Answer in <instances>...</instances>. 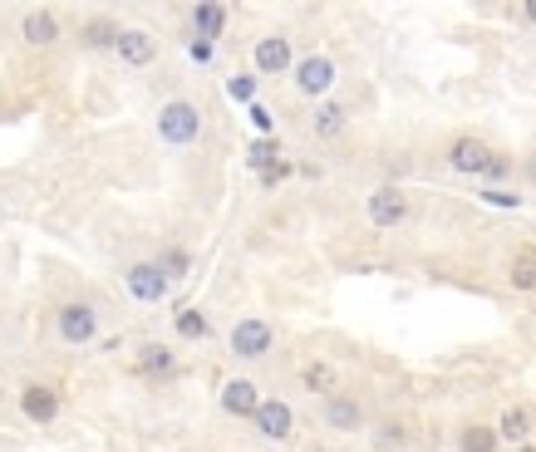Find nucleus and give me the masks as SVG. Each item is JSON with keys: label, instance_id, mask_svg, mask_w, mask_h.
Returning <instances> with one entry per match:
<instances>
[{"label": "nucleus", "instance_id": "obj_32", "mask_svg": "<svg viewBox=\"0 0 536 452\" xmlns=\"http://www.w3.org/2000/svg\"><path fill=\"white\" fill-rule=\"evenodd\" d=\"M521 15H527V20H531V25H536V0H531V5H527V10H521Z\"/></svg>", "mask_w": 536, "mask_h": 452}, {"label": "nucleus", "instance_id": "obj_5", "mask_svg": "<svg viewBox=\"0 0 536 452\" xmlns=\"http://www.w3.org/2000/svg\"><path fill=\"white\" fill-rule=\"evenodd\" d=\"M296 89L306 94V99H325V94L335 89V59L330 55H306L296 65Z\"/></svg>", "mask_w": 536, "mask_h": 452}, {"label": "nucleus", "instance_id": "obj_10", "mask_svg": "<svg viewBox=\"0 0 536 452\" xmlns=\"http://www.w3.org/2000/svg\"><path fill=\"white\" fill-rule=\"evenodd\" d=\"M320 418H325V427H335V433H359V427H364V408L349 394H330L320 403Z\"/></svg>", "mask_w": 536, "mask_h": 452}, {"label": "nucleus", "instance_id": "obj_3", "mask_svg": "<svg viewBox=\"0 0 536 452\" xmlns=\"http://www.w3.org/2000/svg\"><path fill=\"white\" fill-rule=\"evenodd\" d=\"M227 345H231L237 359H266L271 345H276V335H271V325H266V320H237Z\"/></svg>", "mask_w": 536, "mask_h": 452}, {"label": "nucleus", "instance_id": "obj_25", "mask_svg": "<svg viewBox=\"0 0 536 452\" xmlns=\"http://www.w3.org/2000/svg\"><path fill=\"white\" fill-rule=\"evenodd\" d=\"M157 266H163L167 280H173V276H187V271H192V256L173 246V251H163V261H157Z\"/></svg>", "mask_w": 536, "mask_h": 452}, {"label": "nucleus", "instance_id": "obj_9", "mask_svg": "<svg viewBox=\"0 0 536 452\" xmlns=\"http://www.w3.org/2000/svg\"><path fill=\"white\" fill-rule=\"evenodd\" d=\"M128 296L133 300H143V305H157L167 296V271L157 261H138V266H128Z\"/></svg>", "mask_w": 536, "mask_h": 452}, {"label": "nucleus", "instance_id": "obj_19", "mask_svg": "<svg viewBox=\"0 0 536 452\" xmlns=\"http://www.w3.org/2000/svg\"><path fill=\"white\" fill-rule=\"evenodd\" d=\"M20 35H25L30 45H50L55 40V15H50V10H30L25 25H20Z\"/></svg>", "mask_w": 536, "mask_h": 452}, {"label": "nucleus", "instance_id": "obj_16", "mask_svg": "<svg viewBox=\"0 0 536 452\" xmlns=\"http://www.w3.org/2000/svg\"><path fill=\"white\" fill-rule=\"evenodd\" d=\"M310 128H315V138H339V133H345V108H339L335 99H325L320 108H315Z\"/></svg>", "mask_w": 536, "mask_h": 452}, {"label": "nucleus", "instance_id": "obj_30", "mask_svg": "<svg viewBox=\"0 0 536 452\" xmlns=\"http://www.w3.org/2000/svg\"><path fill=\"white\" fill-rule=\"evenodd\" d=\"M251 124H256V128H261V133H271V114H266V108H261V104H251Z\"/></svg>", "mask_w": 536, "mask_h": 452}, {"label": "nucleus", "instance_id": "obj_20", "mask_svg": "<svg viewBox=\"0 0 536 452\" xmlns=\"http://www.w3.org/2000/svg\"><path fill=\"white\" fill-rule=\"evenodd\" d=\"M118 25H108V20H94L89 30H84V45H89V50H118Z\"/></svg>", "mask_w": 536, "mask_h": 452}, {"label": "nucleus", "instance_id": "obj_31", "mask_svg": "<svg viewBox=\"0 0 536 452\" xmlns=\"http://www.w3.org/2000/svg\"><path fill=\"white\" fill-rule=\"evenodd\" d=\"M192 59L207 65V59H212V40H192Z\"/></svg>", "mask_w": 536, "mask_h": 452}, {"label": "nucleus", "instance_id": "obj_26", "mask_svg": "<svg viewBox=\"0 0 536 452\" xmlns=\"http://www.w3.org/2000/svg\"><path fill=\"white\" fill-rule=\"evenodd\" d=\"M227 94H231V99H241V104H251V99H256V79H247V75H237V79H231V84H227Z\"/></svg>", "mask_w": 536, "mask_h": 452}, {"label": "nucleus", "instance_id": "obj_8", "mask_svg": "<svg viewBox=\"0 0 536 452\" xmlns=\"http://www.w3.org/2000/svg\"><path fill=\"white\" fill-rule=\"evenodd\" d=\"M251 59H256L261 75H290V69H296V50H290L286 35H261L256 50H251Z\"/></svg>", "mask_w": 536, "mask_h": 452}, {"label": "nucleus", "instance_id": "obj_2", "mask_svg": "<svg viewBox=\"0 0 536 452\" xmlns=\"http://www.w3.org/2000/svg\"><path fill=\"white\" fill-rule=\"evenodd\" d=\"M364 216H369V226H379V231L404 226V222H409V192H399V187H374L369 202H364Z\"/></svg>", "mask_w": 536, "mask_h": 452}, {"label": "nucleus", "instance_id": "obj_17", "mask_svg": "<svg viewBox=\"0 0 536 452\" xmlns=\"http://www.w3.org/2000/svg\"><path fill=\"white\" fill-rule=\"evenodd\" d=\"M192 30L202 40H217L227 30V5H192Z\"/></svg>", "mask_w": 536, "mask_h": 452}, {"label": "nucleus", "instance_id": "obj_28", "mask_svg": "<svg viewBox=\"0 0 536 452\" xmlns=\"http://www.w3.org/2000/svg\"><path fill=\"white\" fill-rule=\"evenodd\" d=\"M511 173V157L507 153H492V163H487V177H492V182H502Z\"/></svg>", "mask_w": 536, "mask_h": 452}, {"label": "nucleus", "instance_id": "obj_11", "mask_svg": "<svg viewBox=\"0 0 536 452\" xmlns=\"http://www.w3.org/2000/svg\"><path fill=\"white\" fill-rule=\"evenodd\" d=\"M261 388L251 384V378H227L222 384V408L231 418H256V408H261Z\"/></svg>", "mask_w": 536, "mask_h": 452}, {"label": "nucleus", "instance_id": "obj_27", "mask_svg": "<svg viewBox=\"0 0 536 452\" xmlns=\"http://www.w3.org/2000/svg\"><path fill=\"white\" fill-rule=\"evenodd\" d=\"M482 202H492V206H521L517 192H502V187H487V192H482Z\"/></svg>", "mask_w": 536, "mask_h": 452}, {"label": "nucleus", "instance_id": "obj_33", "mask_svg": "<svg viewBox=\"0 0 536 452\" xmlns=\"http://www.w3.org/2000/svg\"><path fill=\"white\" fill-rule=\"evenodd\" d=\"M527 173H531V177H536V157H531V163H527Z\"/></svg>", "mask_w": 536, "mask_h": 452}, {"label": "nucleus", "instance_id": "obj_7", "mask_svg": "<svg viewBox=\"0 0 536 452\" xmlns=\"http://www.w3.org/2000/svg\"><path fill=\"white\" fill-rule=\"evenodd\" d=\"M251 423H256V433H261L266 443H286V437L296 433V413H290V403H281V398H266Z\"/></svg>", "mask_w": 536, "mask_h": 452}, {"label": "nucleus", "instance_id": "obj_15", "mask_svg": "<svg viewBox=\"0 0 536 452\" xmlns=\"http://www.w3.org/2000/svg\"><path fill=\"white\" fill-rule=\"evenodd\" d=\"M335 384H339V378H335V369H330V364H320V359H310L306 369H300V388H306V394H320V398H330V394H335Z\"/></svg>", "mask_w": 536, "mask_h": 452}, {"label": "nucleus", "instance_id": "obj_29", "mask_svg": "<svg viewBox=\"0 0 536 452\" xmlns=\"http://www.w3.org/2000/svg\"><path fill=\"white\" fill-rule=\"evenodd\" d=\"M281 177H290V163H276L271 173H261V187H276Z\"/></svg>", "mask_w": 536, "mask_h": 452}, {"label": "nucleus", "instance_id": "obj_18", "mask_svg": "<svg viewBox=\"0 0 536 452\" xmlns=\"http://www.w3.org/2000/svg\"><path fill=\"white\" fill-rule=\"evenodd\" d=\"M497 427H482V423H468L462 427V437H458V447L462 452H497Z\"/></svg>", "mask_w": 536, "mask_h": 452}, {"label": "nucleus", "instance_id": "obj_22", "mask_svg": "<svg viewBox=\"0 0 536 452\" xmlns=\"http://www.w3.org/2000/svg\"><path fill=\"white\" fill-rule=\"evenodd\" d=\"M497 433L511 437V443H517V437H527V433H531V413H527V408H507L502 423H497Z\"/></svg>", "mask_w": 536, "mask_h": 452}, {"label": "nucleus", "instance_id": "obj_12", "mask_svg": "<svg viewBox=\"0 0 536 452\" xmlns=\"http://www.w3.org/2000/svg\"><path fill=\"white\" fill-rule=\"evenodd\" d=\"M20 408H25V418H30V423H55L59 398H55L45 384H25V388H20Z\"/></svg>", "mask_w": 536, "mask_h": 452}, {"label": "nucleus", "instance_id": "obj_21", "mask_svg": "<svg viewBox=\"0 0 536 452\" xmlns=\"http://www.w3.org/2000/svg\"><path fill=\"white\" fill-rule=\"evenodd\" d=\"M247 163L256 167V173H271V167L281 163V148H276L271 138H256V143H251V153H247Z\"/></svg>", "mask_w": 536, "mask_h": 452}, {"label": "nucleus", "instance_id": "obj_6", "mask_svg": "<svg viewBox=\"0 0 536 452\" xmlns=\"http://www.w3.org/2000/svg\"><path fill=\"white\" fill-rule=\"evenodd\" d=\"M448 167L462 177H487V163H492V148H487L482 138H453L448 143Z\"/></svg>", "mask_w": 536, "mask_h": 452}, {"label": "nucleus", "instance_id": "obj_4", "mask_svg": "<svg viewBox=\"0 0 536 452\" xmlns=\"http://www.w3.org/2000/svg\"><path fill=\"white\" fill-rule=\"evenodd\" d=\"M94 335H99V315H94V305H84V300L59 305V339H65V345H89Z\"/></svg>", "mask_w": 536, "mask_h": 452}, {"label": "nucleus", "instance_id": "obj_14", "mask_svg": "<svg viewBox=\"0 0 536 452\" xmlns=\"http://www.w3.org/2000/svg\"><path fill=\"white\" fill-rule=\"evenodd\" d=\"M153 55H157V40L148 30H124L118 35V59H124V65H153Z\"/></svg>", "mask_w": 536, "mask_h": 452}, {"label": "nucleus", "instance_id": "obj_34", "mask_svg": "<svg viewBox=\"0 0 536 452\" xmlns=\"http://www.w3.org/2000/svg\"><path fill=\"white\" fill-rule=\"evenodd\" d=\"M521 452H531V447H521Z\"/></svg>", "mask_w": 536, "mask_h": 452}, {"label": "nucleus", "instance_id": "obj_24", "mask_svg": "<svg viewBox=\"0 0 536 452\" xmlns=\"http://www.w3.org/2000/svg\"><path fill=\"white\" fill-rule=\"evenodd\" d=\"M511 286L517 290H536V256L521 251L517 261H511Z\"/></svg>", "mask_w": 536, "mask_h": 452}, {"label": "nucleus", "instance_id": "obj_13", "mask_svg": "<svg viewBox=\"0 0 536 452\" xmlns=\"http://www.w3.org/2000/svg\"><path fill=\"white\" fill-rule=\"evenodd\" d=\"M138 374L143 378H173L177 374V354L167 345H138Z\"/></svg>", "mask_w": 536, "mask_h": 452}, {"label": "nucleus", "instance_id": "obj_23", "mask_svg": "<svg viewBox=\"0 0 536 452\" xmlns=\"http://www.w3.org/2000/svg\"><path fill=\"white\" fill-rule=\"evenodd\" d=\"M177 335L182 339H207V335H212V325H207L202 310H177Z\"/></svg>", "mask_w": 536, "mask_h": 452}, {"label": "nucleus", "instance_id": "obj_1", "mask_svg": "<svg viewBox=\"0 0 536 452\" xmlns=\"http://www.w3.org/2000/svg\"><path fill=\"white\" fill-rule=\"evenodd\" d=\"M202 133V108L187 104V99H167L157 108V138L173 143V148H187V143H197Z\"/></svg>", "mask_w": 536, "mask_h": 452}]
</instances>
